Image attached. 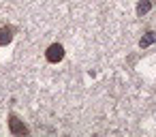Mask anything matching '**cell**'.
Segmentation results:
<instances>
[{"instance_id":"cell-5","label":"cell","mask_w":156,"mask_h":137,"mask_svg":"<svg viewBox=\"0 0 156 137\" xmlns=\"http://www.w3.org/2000/svg\"><path fill=\"white\" fill-rule=\"evenodd\" d=\"M150 9H152V0H139V5H137V15L143 17Z\"/></svg>"},{"instance_id":"cell-1","label":"cell","mask_w":156,"mask_h":137,"mask_svg":"<svg viewBox=\"0 0 156 137\" xmlns=\"http://www.w3.org/2000/svg\"><path fill=\"white\" fill-rule=\"evenodd\" d=\"M9 131H11V135H17V137H24L30 133V128L24 124V120H20L15 114L9 116Z\"/></svg>"},{"instance_id":"cell-2","label":"cell","mask_w":156,"mask_h":137,"mask_svg":"<svg viewBox=\"0 0 156 137\" xmlns=\"http://www.w3.org/2000/svg\"><path fill=\"white\" fill-rule=\"evenodd\" d=\"M45 58H47V62H60L62 58H64V47L60 45V43H51L49 47H47V52H45Z\"/></svg>"},{"instance_id":"cell-3","label":"cell","mask_w":156,"mask_h":137,"mask_svg":"<svg viewBox=\"0 0 156 137\" xmlns=\"http://www.w3.org/2000/svg\"><path fill=\"white\" fill-rule=\"evenodd\" d=\"M13 34H15L13 26H2V28H0V47L9 45V43L13 41Z\"/></svg>"},{"instance_id":"cell-4","label":"cell","mask_w":156,"mask_h":137,"mask_svg":"<svg viewBox=\"0 0 156 137\" xmlns=\"http://www.w3.org/2000/svg\"><path fill=\"white\" fill-rule=\"evenodd\" d=\"M152 43H156V30H150V32H145L141 39H139V47L143 49V47H150Z\"/></svg>"}]
</instances>
